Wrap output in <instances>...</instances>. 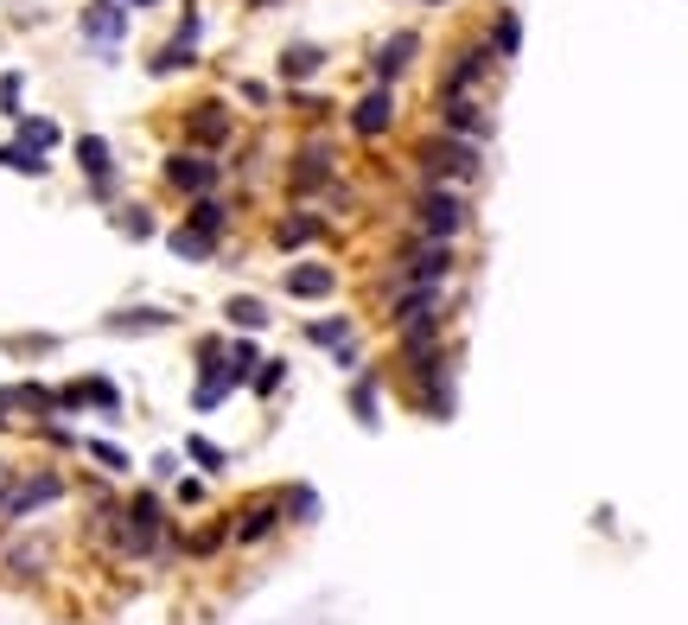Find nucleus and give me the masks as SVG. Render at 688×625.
<instances>
[{"instance_id":"32","label":"nucleus","mask_w":688,"mask_h":625,"mask_svg":"<svg viewBox=\"0 0 688 625\" xmlns=\"http://www.w3.org/2000/svg\"><path fill=\"white\" fill-rule=\"evenodd\" d=\"M185 64H192V45H166V52L153 58V71H160V78H166V71H185Z\"/></svg>"},{"instance_id":"30","label":"nucleus","mask_w":688,"mask_h":625,"mask_svg":"<svg viewBox=\"0 0 688 625\" xmlns=\"http://www.w3.org/2000/svg\"><path fill=\"white\" fill-rule=\"evenodd\" d=\"M312 345H351V319H319L312 326Z\"/></svg>"},{"instance_id":"2","label":"nucleus","mask_w":688,"mask_h":625,"mask_svg":"<svg viewBox=\"0 0 688 625\" xmlns=\"http://www.w3.org/2000/svg\"><path fill=\"white\" fill-rule=\"evenodd\" d=\"M160 536H166V511L141 492V498H127L122 511H115V536H109V543L122 549V555H153Z\"/></svg>"},{"instance_id":"31","label":"nucleus","mask_w":688,"mask_h":625,"mask_svg":"<svg viewBox=\"0 0 688 625\" xmlns=\"http://www.w3.org/2000/svg\"><path fill=\"white\" fill-rule=\"evenodd\" d=\"M357 421H363V428H377V383H370V377H363V383H357Z\"/></svg>"},{"instance_id":"36","label":"nucleus","mask_w":688,"mask_h":625,"mask_svg":"<svg viewBox=\"0 0 688 625\" xmlns=\"http://www.w3.org/2000/svg\"><path fill=\"white\" fill-rule=\"evenodd\" d=\"M127 7H147V0H127Z\"/></svg>"},{"instance_id":"23","label":"nucleus","mask_w":688,"mask_h":625,"mask_svg":"<svg viewBox=\"0 0 688 625\" xmlns=\"http://www.w3.org/2000/svg\"><path fill=\"white\" fill-rule=\"evenodd\" d=\"M51 141H58V122H51V115H32V122H20V147L45 154Z\"/></svg>"},{"instance_id":"24","label":"nucleus","mask_w":688,"mask_h":625,"mask_svg":"<svg viewBox=\"0 0 688 625\" xmlns=\"http://www.w3.org/2000/svg\"><path fill=\"white\" fill-rule=\"evenodd\" d=\"M491 39H497V45H491L497 58H516V45H523V20H516V13H497V32H491Z\"/></svg>"},{"instance_id":"35","label":"nucleus","mask_w":688,"mask_h":625,"mask_svg":"<svg viewBox=\"0 0 688 625\" xmlns=\"http://www.w3.org/2000/svg\"><path fill=\"white\" fill-rule=\"evenodd\" d=\"M7 485H13V467H0V492H7Z\"/></svg>"},{"instance_id":"15","label":"nucleus","mask_w":688,"mask_h":625,"mask_svg":"<svg viewBox=\"0 0 688 625\" xmlns=\"http://www.w3.org/2000/svg\"><path fill=\"white\" fill-rule=\"evenodd\" d=\"M280 523V511L275 504H255V511H236V543H261L268 530Z\"/></svg>"},{"instance_id":"26","label":"nucleus","mask_w":688,"mask_h":625,"mask_svg":"<svg viewBox=\"0 0 688 625\" xmlns=\"http://www.w3.org/2000/svg\"><path fill=\"white\" fill-rule=\"evenodd\" d=\"M0 402H7V409H51V396H45V390H32V383H13V390H0Z\"/></svg>"},{"instance_id":"16","label":"nucleus","mask_w":688,"mask_h":625,"mask_svg":"<svg viewBox=\"0 0 688 625\" xmlns=\"http://www.w3.org/2000/svg\"><path fill=\"white\" fill-rule=\"evenodd\" d=\"M319 64H326V52H319V45H287V52H280V78L300 83V78H312Z\"/></svg>"},{"instance_id":"28","label":"nucleus","mask_w":688,"mask_h":625,"mask_svg":"<svg viewBox=\"0 0 688 625\" xmlns=\"http://www.w3.org/2000/svg\"><path fill=\"white\" fill-rule=\"evenodd\" d=\"M185 453H192V460H198L204 472H217V467H224V447H217V441H204V434H192V441H185Z\"/></svg>"},{"instance_id":"14","label":"nucleus","mask_w":688,"mask_h":625,"mask_svg":"<svg viewBox=\"0 0 688 625\" xmlns=\"http://www.w3.org/2000/svg\"><path fill=\"white\" fill-rule=\"evenodd\" d=\"M83 32L102 39V45H115V39L127 32V13H122V7H90V13H83Z\"/></svg>"},{"instance_id":"29","label":"nucleus","mask_w":688,"mask_h":625,"mask_svg":"<svg viewBox=\"0 0 688 625\" xmlns=\"http://www.w3.org/2000/svg\"><path fill=\"white\" fill-rule=\"evenodd\" d=\"M90 460H96L102 472H127V453L115 441H90Z\"/></svg>"},{"instance_id":"5","label":"nucleus","mask_w":688,"mask_h":625,"mask_svg":"<svg viewBox=\"0 0 688 625\" xmlns=\"http://www.w3.org/2000/svg\"><path fill=\"white\" fill-rule=\"evenodd\" d=\"M440 281H453V243H414L402 256V287H440Z\"/></svg>"},{"instance_id":"17","label":"nucleus","mask_w":688,"mask_h":625,"mask_svg":"<svg viewBox=\"0 0 688 625\" xmlns=\"http://www.w3.org/2000/svg\"><path fill=\"white\" fill-rule=\"evenodd\" d=\"M76 160H83V173H90V180L109 185L115 166H109V141H102V134H83V141H76Z\"/></svg>"},{"instance_id":"12","label":"nucleus","mask_w":688,"mask_h":625,"mask_svg":"<svg viewBox=\"0 0 688 625\" xmlns=\"http://www.w3.org/2000/svg\"><path fill=\"white\" fill-rule=\"evenodd\" d=\"M331 287H338V275L319 268V262H294V268H287V294H294V300H326Z\"/></svg>"},{"instance_id":"10","label":"nucleus","mask_w":688,"mask_h":625,"mask_svg":"<svg viewBox=\"0 0 688 625\" xmlns=\"http://www.w3.org/2000/svg\"><path fill=\"white\" fill-rule=\"evenodd\" d=\"M185 129H192V141H198V154H210V147H224L229 141V109L224 103H198Z\"/></svg>"},{"instance_id":"1","label":"nucleus","mask_w":688,"mask_h":625,"mask_svg":"<svg viewBox=\"0 0 688 625\" xmlns=\"http://www.w3.org/2000/svg\"><path fill=\"white\" fill-rule=\"evenodd\" d=\"M414 160H421V173H428L433 185H453V192H465V185L479 180V147L459 141V134H433V141H421Z\"/></svg>"},{"instance_id":"6","label":"nucleus","mask_w":688,"mask_h":625,"mask_svg":"<svg viewBox=\"0 0 688 625\" xmlns=\"http://www.w3.org/2000/svg\"><path fill=\"white\" fill-rule=\"evenodd\" d=\"M440 122H446V134L472 141V147H479L484 134H491V115H484L479 96H440Z\"/></svg>"},{"instance_id":"19","label":"nucleus","mask_w":688,"mask_h":625,"mask_svg":"<svg viewBox=\"0 0 688 625\" xmlns=\"http://www.w3.org/2000/svg\"><path fill=\"white\" fill-rule=\"evenodd\" d=\"M312 236H319V217H300V211L275 224V243H280V249H300V243H312Z\"/></svg>"},{"instance_id":"21","label":"nucleus","mask_w":688,"mask_h":625,"mask_svg":"<svg viewBox=\"0 0 688 625\" xmlns=\"http://www.w3.org/2000/svg\"><path fill=\"white\" fill-rule=\"evenodd\" d=\"M141 326H147V332H166V326H173V312H115V319H109V332H141Z\"/></svg>"},{"instance_id":"27","label":"nucleus","mask_w":688,"mask_h":625,"mask_svg":"<svg viewBox=\"0 0 688 625\" xmlns=\"http://www.w3.org/2000/svg\"><path fill=\"white\" fill-rule=\"evenodd\" d=\"M173 249H178L185 262H204V256H210V236H198L192 224H185V230H173Z\"/></svg>"},{"instance_id":"9","label":"nucleus","mask_w":688,"mask_h":625,"mask_svg":"<svg viewBox=\"0 0 688 625\" xmlns=\"http://www.w3.org/2000/svg\"><path fill=\"white\" fill-rule=\"evenodd\" d=\"M491 71H497V52H491V45H472V52L453 64V78H446V90H440V96H472Z\"/></svg>"},{"instance_id":"11","label":"nucleus","mask_w":688,"mask_h":625,"mask_svg":"<svg viewBox=\"0 0 688 625\" xmlns=\"http://www.w3.org/2000/svg\"><path fill=\"white\" fill-rule=\"evenodd\" d=\"M326 180H331V147H306V154H294V166H287V185H294V192H319Z\"/></svg>"},{"instance_id":"13","label":"nucleus","mask_w":688,"mask_h":625,"mask_svg":"<svg viewBox=\"0 0 688 625\" xmlns=\"http://www.w3.org/2000/svg\"><path fill=\"white\" fill-rule=\"evenodd\" d=\"M421 52V39L414 32H396V39H382L377 45V83H396L408 71V58Z\"/></svg>"},{"instance_id":"4","label":"nucleus","mask_w":688,"mask_h":625,"mask_svg":"<svg viewBox=\"0 0 688 625\" xmlns=\"http://www.w3.org/2000/svg\"><path fill=\"white\" fill-rule=\"evenodd\" d=\"M58 498H64V479L58 472H25V479H13L0 492V518H32L39 504H58Z\"/></svg>"},{"instance_id":"20","label":"nucleus","mask_w":688,"mask_h":625,"mask_svg":"<svg viewBox=\"0 0 688 625\" xmlns=\"http://www.w3.org/2000/svg\"><path fill=\"white\" fill-rule=\"evenodd\" d=\"M224 312H229V326H249V332H261V326H268V307H261L255 294H236Z\"/></svg>"},{"instance_id":"25","label":"nucleus","mask_w":688,"mask_h":625,"mask_svg":"<svg viewBox=\"0 0 688 625\" xmlns=\"http://www.w3.org/2000/svg\"><path fill=\"white\" fill-rule=\"evenodd\" d=\"M0 166H7V173H45V160L32 154V147H20V141L0 147Z\"/></svg>"},{"instance_id":"18","label":"nucleus","mask_w":688,"mask_h":625,"mask_svg":"<svg viewBox=\"0 0 688 625\" xmlns=\"http://www.w3.org/2000/svg\"><path fill=\"white\" fill-rule=\"evenodd\" d=\"M7 562H13V574H45L51 568V543H13L7 549Z\"/></svg>"},{"instance_id":"33","label":"nucleus","mask_w":688,"mask_h":625,"mask_svg":"<svg viewBox=\"0 0 688 625\" xmlns=\"http://www.w3.org/2000/svg\"><path fill=\"white\" fill-rule=\"evenodd\" d=\"M287 511H294L300 523H312V518H319V498H312V492H294V498H287Z\"/></svg>"},{"instance_id":"22","label":"nucleus","mask_w":688,"mask_h":625,"mask_svg":"<svg viewBox=\"0 0 688 625\" xmlns=\"http://www.w3.org/2000/svg\"><path fill=\"white\" fill-rule=\"evenodd\" d=\"M192 230H198V236H217V230H224V205H217L210 192H204V198H192Z\"/></svg>"},{"instance_id":"34","label":"nucleus","mask_w":688,"mask_h":625,"mask_svg":"<svg viewBox=\"0 0 688 625\" xmlns=\"http://www.w3.org/2000/svg\"><path fill=\"white\" fill-rule=\"evenodd\" d=\"M280 377H287L280 358H261V377H255V383H261V390H280Z\"/></svg>"},{"instance_id":"7","label":"nucleus","mask_w":688,"mask_h":625,"mask_svg":"<svg viewBox=\"0 0 688 625\" xmlns=\"http://www.w3.org/2000/svg\"><path fill=\"white\" fill-rule=\"evenodd\" d=\"M166 180H173L178 192L204 198V192L217 185V160H210V154H192V147H185V154H166Z\"/></svg>"},{"instance_id":"3","label":"nucleus","mask_w":688,"mask_h":625,"mask_svg":"<svg viewBox=\"0 0 688 625\" xmlns=\"http://www.w3.org/2000/svg\"><path fill=\"white\" fill-rule=\"evenodd\" d=\"M465 224H472L465 192H453V185H433L428 198H421V236H433V243H453Z\"/></svg>"},{"instance_id":"8","label":"nucleus","mask_w":688,"mask_h":625,"mask_svg":"<svg viewBox=\"0 0 688 625\" xmlns=\"http://www.w3.org/2000/svg\"><path fill=\"white\" fill-rule=\"evenodd\" d=\"M351 129L363 134V141H377V134L396 129V96H389V83H377V90L351 109Z\"/></svg>"}]
</instances>
